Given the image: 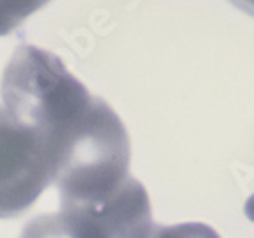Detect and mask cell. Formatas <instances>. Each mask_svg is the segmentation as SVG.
<instances>
[{
    "instance_id": "6da1fadb",
    "label": "cell",
    "mask_w": 254,
    "mask_h": 238,
    "mask_svg": "<svg viewBox=\"0 0 254 238\" xmlns=\"http://www.w3.org/2000/svg\"><path fill=\"white\" fill-rule=\"evenodd\" d=\"M130 139L112 107L94 96L89 112L73 130L54 173L61 208L98 206L127 181Z\"/></svg>"
},
{
    "instance_id": "7a4b0ae2",
    "label": "cell",
    "mask_w": 254,
    "mask_h": 238,
    "mask_svg": "<svg viewBox=\"0 0 254 238\" xmlns=\"http://www.w3.org/2000/svg\"><path fill=\"white\" fill-rule=\"evenodd\" d=\"M55 164L45 133L0 107V219L18 217L38 201L54 181Z\"/></svg>"
},
{
    "instance_id": "3957f363",
    "label": "cell",
    "mask_w": 254,
    "mask_h": 238,
    "mask_svg": "<svg viewBox=\"0 0 254 238\" xmlns=\"http://www.w3.org/2000/svg\"><path fill=\"white\" fill-rule=\"evenodd\" d=\"M48 2L50 0H0V36L13 32L21 21Z\"/></svg>"
},
{
    "instance_id": "277c9868",
    "label": "cell",
    "mask_w": 254,
    "mask_h": 238,
    "mask_svg": "<svg viewBox=\"0 0 254 238\" xmlns=\"http://www.w3.org/2000/svg\"><path fill=\"white\" fill-rule=\"evenodd\" d=\"M148 238H220V235L203 222H183L174 226H153Z\"/></svg>"
},
{
    "instance_id": "5b68a950",
    "label": "cell",
    "mask_w": 254,
    "mask_h": 238,
    "mask_svg": "<svg viewBox=\"0 0 254 238\" xmlns=\"http://www.w3.org/2000/svg\"><path fill=\"white\" fill-rule=\"evenodd\" d=\"M228 2H231L235 7H238L244 13L254 16V0H228Z\"/></svg>"
},
{
    "instance_id": "8992f818",
    "label": "cell",
    "mask_w": 254,
    "mask_h": 238,
    "mask_svg": "<svg viewBox=\"0 0 254 238\" xmlns=\"http://www.w3.org/2000/svg\"><path fill=\"white\" fill-rule=\"evenodd\" d=\"M244 212H246L247 219L254 222V194L246 201V204H244Z\"/></svg>"
}]
</instances>
